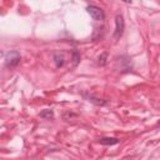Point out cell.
I'll return each instance as SVG.
<instances>
[{
	"label": "cell",
	"mask_w": 160,
	"mask_h": 160,
	"mask_svg": "<svg viewBox=\"0 0 160 160\" xmlns=\"http://www.w3.org/2000/svg\"><path fill=\"white\" fill-rule=\"evenodd\" d=\"M124 30H125V21H124V18L122 15H116L115 16V31H114V39H120L124 34Z\"/></svg>",
	"instance_id": "7a4b0ae2"
},
{
	"label": "cell",
	"mask_w": 160,
	"mask_h": 160,
	"mask_svg": "<svg viewBox=\"0 0 160 160\" xmlns=\"http://www.w3.org/2000/svg\"><path fill=\"white\" fill-rule=\"evenodd\" d=\"M20 52L16 51V50H12V51H9L6 55H5V65L6 68H15L18 66V64L20 62Z\"/></svg>",
	"instance_id": "6da1fadb"
},
{
	"label": "cell",
	"mask_w": 160,
	"mask_h": 160,
	"mask_svg": "<svg viewBox=\"0 0 160 160\" xmlns=\"http://www.w3.org/2000/svg\"><path fill=\"white\" fill-rule=\"evenodd\" d=\"M39 115H40V118H42V119L50 120V119L54 118V111H52V110H49V109H45V110H42Z\"/></svg>",
	"instance_id": "8992f818"
},
{
	"label": "cell",
	"mask_w": 160,
	"mask_h": 160,
	"mask_svg": "<svg viewBox=\"0 0 160 160\" xmlns=\"http://www.w3.org/2000/svg\"><path fill=\"white\" fill-rule=\"evenodd\" d=\"M72 56H74V61H75V64H78L79 60H80V55L78 54V51H72Z\"/></svg>",
	"instance_id": "ba28073f"
},
{
	"label": "cell",
	"mask_w": 160,
	"mask_h": 160,
	"mask_svg": "<svg viewBox=\"0 0 160 160\" xmlns=\"http://www.w3.org/2000/svg\"><path fill=\"white\" fill-rule=\"evenodd\" d=\"M54 61H55V65H56L58 68L64 66V64H65L64 54H62V52H55V54H54Z\"/></svg>",
	"instance_id": "5b68a950"
},
{
	"label": "cell",
	"mask_w": 160,
	"mask_h": 160,
	"mask_svg": "<svg viewBox=\"0 0 160 160\" xmlns=\"http://www.w3.org/2000/svg\"><path fill=\"white\" fill-rule=\"evenodd\" d=\"M86 11L89 12V15L96 20V21H102L105 19V15H104V11L99 8V6H95V5H89L86 8Z\"/></svg>",
	"instance_id": "3957f363"
},
{
	"label": "cell",
	"mask_w": 160,
	"mask_h": 160,
	"mask_svg": "<svg viewBox=\"0 0 160 160\" xmlns=\"http://www.w3.org/2000/svg\"><path fill=\"white\" fill-rule=\"evenodd\" d=\"M99 142L101 145H116L120 142V140L118 138H101L99 139Z\"/></svg>",
	"instance_id": "277c9868"
},
{
	"label": "cell",
	"mask_w": 160,
	"mask_h": 160,
	"mask_svg": "<svg viewBox=\"0 0 160 160\" xmlns=\"http://www.w3.org/2000/svg\"><path fill=\"white\" fill-rule=\"evenodd\" d=\"M106 59H108V54H106V52H102V54L98 58V64L101 65V66L105 65V64H106Z\"/></svg>",
	"instance_id": "52a82bcc"
}]
</instances>
